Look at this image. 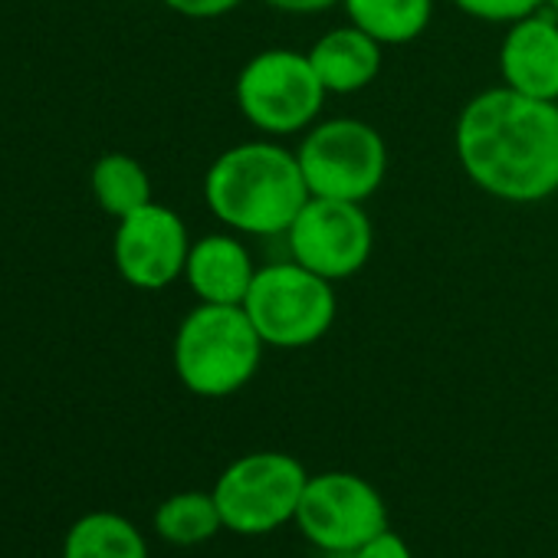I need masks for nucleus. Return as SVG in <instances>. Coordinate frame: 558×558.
<instances>
[{"instance_id":"nucleus-6","label":"nucleus","mask_w":558,"mask_h":558,"mask_svg":"<svg viewBox=\"0 0 558 558\" xmlns=\"http://www.w3.org/2000/svg\"><path fill=\"white\" fill-rule=\"evenodd\" d=\"M306 483L310 473L293 453L253 450L227 463L210 493L223 529L236 535H266L296 522Z\"/></svg>"},{"instance_id":"nucleus-23","label":"nucleus","mask_w":558,"mask_h":558,"mask_svg":"<svg viewBox=\"0 0 558 558\" xmlns=\"http://www.w3.org/2000/svg\"><path fill=\"white\" fill-rule=\"evenodd\" d=\"M323 558H352V555H339V551H323Z\"/></svg>"},{"instance_id":"nucleus-9","label":"nucleus","mask_w":558,"mask_h":558,"mask_svg":"<svg viewBox=\"0 0 558 558\" xmlns=\"http://www.w3.org/2000/svg\"><path fill=\"white\" fill-rule=\"evenodd\" d=\"M290 256L329 283L359 276L375 250V227L359 201L310 197L287 230Z\"/></svg>"},{"instance_id":"nucleus-8","label":"nucleus","mask_w":558,"mask_h":558,"mask_svg":"<svg viewBox=\"0 0 558 558\" xmlns=\"http://www.w3.org/2000/svg\"><path fill=\"white\" fill-rule=\"evenodd\" d=\"M296 525L319 551L352 555L368 538L388 529V506L378 486L365 476L326 470L319 476H310L300 499Z\"/></svg>"},{"instance_id":"nucleus-17","label":"nucleus","mask_w":558,"mask_h":558,"mask_svg":"<svg viewBox=\"0 0 558 558\" xmlns=\"http://www.w3.org/2000/svg\"><path fill=\"white\" fill-rule=\"evenodd\" d=\"M220 529H223V519H220V509L214 502V493L184 489V493L168 496L155 509V532H158V538L168 542V545H178V548L204 545Z\"/></svg>"},{"instance_id":"nucleus-20","label":"nucleus","mask_w":558,"mask_h":558,"mask_svg":"<svg viewBox=\"0 0 558 558\" xmlns=\"http://www.w3.org/2000/svg\"><path fill=\"white\" fill-rule=\"evenodd\" d=\"M352 558H414V555H411L408 542H404L398 532L385 529V532H378L375 538H368L362 548H355Z\"/></svg>"},{"instance_id":"nucleus-3","label":"nucleus","mask_w":558,"mask_h":558,"mask_svg":"<svg viewBox=\"0 0 558 558\" xmlns=\"http://www.w3.org/2000/svg\"><path fill=\"white\" fill-rule=\"evenodd\" d=\"M263 339L243 306L197 303L178 326L171 362L178 381L197 398H230L243 391L263 362Z\"/></svg>"},{"instance_id":"nucleus-2","label":"nucleus","mask_w":558,"mask_h":558,"mask_svg":"<svg viewBox=\"0 0 558 558\" xmlns=\"http://www.w3.org/2000/svg\"><path fill=\"white\" fill-rule=\"evenodd\" d=\"M310 197L296 151L276 138L230 145L204 174L207 210L240 236H287Z\"/></svg>"},{"instance_id":"nucleus-5","label":"nucleus","mask_w":558,"mask_h":558,"mask_svg":"<svg viewBox=\"0 0 558 558\" xmlns=\"http://www.w3.org/2000/svg\"><path fill=\"white\" fill-rule=\"evenodd\" d=\"M240 116L266 138H287L310 132L329 99L310 53L290 47H269L253 53L233 83Z\"/></svg>"},{"instance_id":"nucleus-12","label":"nucleus","mask_w":558,"mask_h":558,"mask_svg":"<svg viewBox=\"0 0 558 558\" xmlns=\"http://www.w3.org/2000/svg\"><path fill=\"white\" fill-rule=\"evenodd\" d=\"M256 263L233 230H217L191 240V253L184 263V283L197 296V303H214V306H243Z\"/></svg>"},{"instance_id":"nucleus-7","label":"nucleus","mask_w":558,"mask_h":558,"mask_svg":"<svg viewBox=\"0 0 558 558\" xmlns=\"http://www.w3.org/2000/svg\"><path fill=\"white\" fill-rule=\"evenodd\" d=\"M296 158L313 197L365 204L388 174V145L362 119H319L303 132Z\"/></svg>"},{"instance_id":"nucleus-15","label":"nucleus","mask_w":558,"mask_h":558,"mask_svg":"<svg viewBox=\"0 0 558 558\" xmlns=\"http://www.w3.org/2000/svg\"><path fill=\"white\" fill-rule=\"evenodd\" d=\"M63 558H148V542L119 512L80 515L63 542Z\"/></svg>"},{"instance_id":"nucleus-19","label":"nucleus","mask_w":558,"mask_h":558,"mask_svg":"<svg viewBox=\"0 0 558 558\" xmlns=\"http://www.w3.org/2000/svg\"><path fill=\"white\" fill-rule=\"evenodd\" d=\"M161 4L187 21H217L233 14L243 0H161Z\"/></svg>"},{"instance_id":"nucleus-18","label":"nucleus","mask_w":558,"mask_h":558,"mask_svg":"<svg viewBox=\"0 0 558 558\" xmlns=\"http://www.w3.org/2000/svg\"><path fill=\"white\" fill-rule=\"evenodd\" d=\"M450 4L483 24H512L545 8V0H450Z\"/></svg>"},{"instance_id":"nucleus-14","label":"nucleus","mask_w":558,"mask_h":558,"mask_svg":"<svg viewBox=\"0 0 558 558\" xmlns=\"http://www.w3.org/2000/svg\"><path fill=\"white\" fill-rule=\"evenodd\" d=\"M349 24L381 47H408L421 40L434 17V0H342Z\"/></svg>"},{"instance_id":"nucleus-11","label":"nucleus","mask_w":558,"mask_h":558,"mask_svg":"<svg viewBox=\"0 0 558 558\" xmlns=\"http://www.w3.org/2000/svg\"><path fill=\"white\" fill-rule=\"evenodd\" d=\"M499 76L522 96L558 102V17L548 8L506 24Z\"/></svg>"},{"instance_id":"nucleus-21","label":"nucleus","mask_w":558,"mask_h":558,"mask_svg":"<svg viewBox=\"0 0 558 558\" xmlns=\"http://www.w3.org/2000/svg\"><path fill=\"white\" fill-rule=\"evenodd\" d=\"M266 8L279 11V14H293V17H310V14H323L342 0H263Z\"/></svg>"},{"instance_id":"nucleus-1","label":"nucleus","mask_w":558,"mask_h":558,"mask_svg":"<svg viewBox=\"0 0 558 558\" xmlns=\"http://www.w3.org/2000/svg\"><path fill=\"white\" fill-rule=\"evenodd\" d=\"M453 151L463 174L506 204L558 194V102L509 86L476 93L457 116Z\"/></svg>"},{"instance_id":"nucleus-4","label":"nucleus","mask_w":558,"mask_h":558,"mask_svg":"<svg viewBox=\"0 0 558 558\" xmlns=\"http://www.w3.org/2000/svg\"><path fill=\"white\" fill-rule=\"evenodd\" d=\"M243 310L266 349L296 352L329 336L339 296L336 283L290 256L256 269Z\"/></svg>"},{"instance_id":"nucleus-16","label":"nucleus","mask_w":558,"mask_h":558,"mask_svg":"<svg viewBox=\"0 0 558 558\" xmlns=\"http://www.w3.org/2000/svg\"><path fill=\"white\" fill-rule=\"evenodd\" d=\"M89 187H93V197L96 204L122 220L125 214L145 207L151 197V178L145 171V165L125 151H109L102 155L96 165H93V174H89Z\"/></svg>"},{"instance_id":"nucleus-13","label":"nucleus","mask_w":558,"mask_h":558,"mask_svg":"<svg viewBox=\"0 0 558 558\" xmlns=\"http://www.w3.org/2000/svg\"><path fill=\"white\" fill-rule=\"evenodd\" d=\"M381 44L355 24L326 31L306 53L329 96H355L381 73Z\"/></svg>"},{"instance_id":"nucleus-22","label":"nucleus","mask_w":558,"mask_h":558,"mask_svg":"<svg viewBox=\"0 0 558 558\" xmlns=\"http://www.w3.org/2000/svg\"><path fill=\"white\" fill-rule=\"evenodd\" d=\"M545 8H548V11H551L555 17H558V0H545Z\"/></svg>"},{"instance_id":"nucleus-10","label":"nucleus","mask_w":558,"mask_h":558,"mask_svg":"<svg viewBox=\"0 0 558 558\" xmlns=\"http://www.w3.org/2000/svg\"><path fill=\"white\" fill-rule=\"evenodd\" d=\"M191 233L178 210L148 201L145 207L116 220L112 263L132 290L158 293L184 279Z\"/></svg>"}]
</instances>
